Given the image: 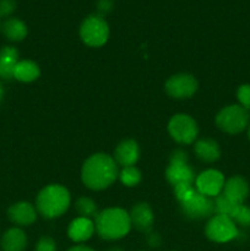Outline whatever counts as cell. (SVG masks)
Returning a JSON list of instances; mask_svg holds the SVG:
<instances>
[{
    "mask_svg": "<svg viewBox=\"0 0 250 251\" xmlns=\"http://www.w3.org/2000/svg\"><path fill=\"white\" fill-rule=\"evenodd\" d=\"M81 176L87 188L92 190H103L112 185L117 179V163L108 154L96 153L86 159Z\"/></svg>",
    "mask_w": 250,
    "mask_h": 251,
    "instance_id": "cell-1",
    "label": "cell"
},
{
    "mask_svg": "<svg viewBox=\"0 0 250 251\" xmlns=\"http://www.w3.org/2000/svg\"><path fill=\"white\" fill-rule=\"evenodd\" d=\"M130 227V216L123 208H107L96 216L95 228L100 237L105 240H117L125 237Z\"/></svg>",
    "mask_w": 250,
    "mask_h": 251,
    "instance_id": "cell-2",
    "label": "cell"
},
{
    "mask_svg": "<svg viewBox=\"0 0 250 251\" xmlns=\"http://www.w3.org/2000/svg\"><path fill=\"white\" fill-rule=\"evenodd\" d=\"M36 205L43 217H59L70 206V194L61 185H49L38 194Z\"/></svg>",
    "mask_w": 250,
    "mask_h": 251,
    "instance_id": "cell-3",
    "label": "cell"
},
{
    "mask_svg": "<svg viewBox=\"0 0 250 251\" xmlns=\"http://www.w3.org/2000/svg\"><path fill=\"white\" fill-rule=\"evenodd\" d=\"M250 115L248 109L240 104H232L223 108L216 117V124L228 134H239L249 124Z\"/></svg>",
    "mask_w": 250,
    "mask_h": 251,
    "instance_id": "cell-4",
    "label": "cell"
},
{
    "mask_svg": "<svg viewBox=\"0 0 250 251\" xmlns=\"http://www.w3.org/2000/svg\"><path fill=\"white\" fill-rule=\"evenodd\" d=\"M80 36L87 46L100 47L108 41L109 27L100 15H91L81 24Z\"/></svg>",
    "mask_w": 250,
    "mask_h": 251,
    "instance_id": "cell-5",
    "label": "cell"
},
{
    "mask_svg": "<svg viewBox=\"0 0 250 251\" xmlns=\"http://www.w3.org/2000/svg\"><path fill=\"white\" fill-rule=\"evenodd\" d=\"M206 237L216 243H227L238 237L235 223L225 215H216L208 221L205 228Z\"/></svg>",
    "mask_w": 250,
    "mask_h": 251,
    "instance_id": "cell-6",
    "label": "cell"
},
{
    "mask_svg": "<svg viewBox=\"0 0 250 251\" xmlns=\"http://www.w3.org/2000/svg\"><path fill=\"white\" fill-rule=\"evenodd\" d=\"M166 176L173 186L178 184H193L194 171L188 166V154L181 150L172 153L171 163L166 171Z\"/></svg>",
    "mask_w": 250,
    "mask_h": 251,
    "instance_id": "cell-7",
    "label": "cell"
},
{
    "mask_svg": "<svg viewBox=\"0 0 250 251\" xmlns=\"http://www.w3.org/2000/svg\"><path fill=\"white\" fill-rule=\"evenodd\" d=\"M168 131L176 142L189 145L196 139L199 129L193 118L186 114H176L169 120Z\"/></svg>",
    "mask_w": 250,
    "mask_h": 251,
    "instance_id": "cell-8",
    "label": "cell"
},
{
    "mask_svg": "<svg viewBox=\"0 0 250 251\" xmlns=\"http://www.w3.org/2000/svg\"><path fill=\"white\" fill-rule=\"evenodd\" d=\"M215 210L218 215H225L234 223L250 227V207L243 203H235L228 200L223 194L216 196Z\"/></svg>",
    "mask_w": 250,
    "mask_h": 251,
    "instance_id": "cell-9",
    "label": "cell"
},
{
    "mask_svg": "<svg viewBox=\"0 0 250 251\" xmlns=\"http://www.w3.org/2000/svg\"><path fill=\"white\" fill-rule=\"evenodd\" d=\"M180 205L184 215L188 216L189 218H194V220L210 217L215 211V203L207 196L199 193L198 190L188 201L180 202Z\"/></svg>",
    "mask_w": 250,
    "mask_h": 251,
    "instance_id": "cell-10",
    "label": "cell"
},
{
    "mask_svg": "<svg viewBox=\"0 0 250 251\" xmlns=\"http://www.w3.org/2000/svg\"><path fill=\"white\" fill-rule=\"evenodd\" d=\"M198 90V81L195 77L188 74H179L174 75L166 82V91L171 97L189 98Z\"/></svg>",
    "mask_w": 250,
    "mask_h": 251,
    "instance_id": "cell-11",
    "label": "cell"
},
{
    "mask_svg": "<svg viewBox=\"0 0 250 251\" xmlns=\"http://www.w3.org/2000/svg\"><path fill=\"white\" fill-rule=\"evenodd\" d=\"M195 183L199 193L211 198V196L220 195L225 181V176L221 172L216 171V169H207L196 178Z\"/></svg>",
    "mask_w": 250,
    "mask_h": 251,
    "instance_id": "cell-12",
    "label": "cell"
},
{
    "mask_svg": "<svg viewBox=\"0 0 250 251\" xmlns=\"http://www.w3.org/2000/svg\"><path fill=\"white\" fill-rule=\"evenodd\" d=\"M249 194V185L242 176H232L223 186V195L235 203H243Z\"/></svg>",
    "mask_w": 250,
    "mask_h": 251,
    "instance_id": "cell-13",
    "label": "cell"
},
{
    "mask_svg": "<svg viewBox=\"0 0 250 251\" xmlns=\"http://www.w3.org/2000/svg\"><path fill=\"white\" fill-rule=\"evenodd\" d=\"M7 217L12 223L19 226H29L36 221L37 213L28 202H16L7 210Z\"/></svg>",
    "mask_w": 250,
    "mask_h": 251,
    "instance_id": "cell-14",
    "label": "cell"
},
{
    "mask_svg": "<svg viewBox=\"0 0 250 251\" xmlns=\"http://www.w3.org/2000/svg\"><path fill=\"white\" fill-rule=\"evenodd\" d=\"M140 156L139 146L134 140L120 142L114 151V161L123 167L134 166Z\"/></svg>",
    "mask_w": 250,
    "mask_h": 251,
    "instance_id": "cell-15",
    "label": "cell"
},
{
    "mask_svg": "<svg viewBox=\"0 0 250 251\" xmlns=\"http://www.w3.org/2000/svg\"><path fill=\"white\" fill-rule=\"evenodd\" d=\"M95 229V225H93V222L90 218L78 217L70 223L68 234L73 242L82 243L92 237Z\"/></svg>",
    "mask_w": 250,
    "mask_h": 251,
    "instance_id": "cell-16",
    "label": "cell"
},
{
    "mask_svg": "<svg viewBox=\"0 0 250 251\" xmlns=\"http://www.w3.org/2000/svg\"><path fill=\"white\" fill-rule=\"evenodd\" d=\"M130 221L141 232H149L153 225V212L147 203H137L130 213Z\"/></svg>",
    "mask_w": 250,
    "mask_h": 251,
    "instance_id": "cell-17",
    "label": "cell"
},
{
    "mask_svg": "<svg viewBox=\"0 0 250 251\" xmlns=\"http://www.w3.org/2000/svg\"><path fill=\"white\" fill-rule=\"evenodd\" d=\"M19 51L14 47H2L0 49V77L9 80L14 77V70L19 63Z\"/></svg>",
    "mask_w": 250,
    "mask_h": 251,
    "instance_id": "cell-18",
    "label": "cell"
},
{
    "mask_svg": "<svg viewBox=\"0 0 250 251\" xmlns=\"http://www.w3.org/2000/svg\"><path fill=\"white\" fill-rule=\"evenodd\" d=\"M27 247V237L20 228H10L1 238V248L4 251H25Z\"/></svg>",
    "mask_w": 250,
    "mask_h": 251,
    "instance_id": "cell-19",
    "label": "cell"
},
{
    "mask_svg": "<svg viewBox=\"0 0 250 251\" xmlns=\"http://www.w3.org/2000/svg\"><path fill=\"white\" fill-rule=\"evenodd\" d=\"M1 31L6 38L12 42L22 41L27 36V26L25 22L15 17L5 20L1 25Z\"/></svg>",
    "mask_w": 250,
    "mask_h": 251,
    "instance_id": "cell-20",
    "label": "cell"
},
{
    "mask_svg": "<svg viewBox=\"0 0 250 251\" xmlns=\"http://www.w3.org/2000/svg\"><path fill=\"white\" fill-rule=\"evenodd\" d=\"M195 153L201 161L215 162L220 158V147L216 141L211 139H202L196 142Z\"/></svg>",
    "mask_w": 250,
    "mask_h": 251,
    "instance_id": "cell-21",
    "label": "cell"
},
{
    "mask_svg": "<svg viewBox=\"0 0 250 251\" xmlns=\"http://www.w3.org/2000/svg\"><path fill=\"white\" fill-rule=\"evenodd\" d=\"M41 74L38 65L31 60H22L19 61L15 66L14 78L21 82H32L37 80Z\"/></svg>",
    "mask_w": 250,
    "mask_h": 251,
    "instance_id": "cell-22",
    "label": "cell"
},
{
    "mask_svg": "<svg viewBox=\"0 0 250 251\" xmlns=\"http://www.w3.org/2000/svg\"><path fill=\"white\" fill-rule=\"evenodd\" d=\"M76 211L78 212V215L81 217L85 218H91V217H96L98 215L97 213V206L96 203L93 202L91 199L87 198H81L76 201Z\"/></svg>",
    "mask_w": 250,
    "mask_h": 251,
    "instance_id": "cell-23",
    "label": "cell"
},
{
    "mask_svg": "<svg viewBox=\"0 0 250 251\" xmlns=\"http://www.w3.org/2000/svg\"><path fill=\"white\" fill-rule=\"evenodd\" d=\"M119 176L122 183L126 186H135L141 180V173L134 166L124 167V169H123Z\"/></svg>",
    "mask_w": 250,
    "mask_h": 251,
    "instance_id": "cell-24",
    "label": "cell"
},
{
    "mask_svg": "<svg viewBox=\"0 0 250 251\" xmlns=\"http://www.w3.org/2000/svg\"><path fill=\"white\" fill-rule=\"evenodd\" d=\"M195 191L196 190L193 188V184L181 183L174 186V194H175L176 199H178L180 202H185V201H188L189 199L195 194Z\"/></svg>",
    "mask_w": 250,
    "mask_h": 251,
    "instance_id": "cell-25",
    "label": "cell"
},
{
    "mask_svg": "<svg viewBox=\"0 0 250 251\" xmlns=\"http://www.w3.org/2000/svg\"><path fill=\"white\" fill-rule=\"evenodd\" d=\"M238 100L245 109H250V85H242L237 92Z\"/></svg>",
    "mask_w": 250,
    "mask_h": 251,
    "instance_id": "cell-26",
    "label": "cell"
},
{
    "mask_svg": "<svg viewBox=\"0 0 250 251\" xmlns=\"http://www.w3.org/2000/svg\"><path fill=\"white\" fill-rule=\"evenodd\" d=\"M36 251H56L55 242L49 237L41 238L36 245Z\"/></svg>",
    "mask_w": 250,
    "mask_h": 251,
    "instance_id": "cell-27",
    "label": "cell"
},
{
    "mask_svg": "<svg viewBox=\"0 0 250 251\" xmlns=\"http://www.w3.org/2000/svg\"><path fill=\"white\" fill-rule=\"evenodd\" d=\"M16 9L15 0H0V17H7Z\"/></svg>",
    "mask_w": 250,
    "mask_h": 251,
    "instance_id": "cell-28",
    "label": "cell"
},
{
    "mask_svg": "<svg viewBox=\"0 0 250 251\" xmlns=\"http://www.w3.org/2000/svg\"><path fill=\"white\" fill-rule=\"evenodd\" d=\"M97 9L100 15L108 14L113 9V0H98Z\"/></svg>",
    "mask_w": 250,
    "mask_h": 251,
    "instance_id": "cell-29",
    "label": "cell"
},
{
    "mask_svg": "<svg viewBox=\"0 0 250 251\" xmlns=\"http://www.w3.org/2000/svg\"><path fill=\"white\" fill-rule=\"evenodd\" d=\"M68 251H95L93 249L88 247H83V245H77V247H74L71 249H69Z\"/></svg>",
    "mask_w": 250,
    "mask_h": 251,
    "instance_id": "cell-30",
    "label": "cell"
},
{
    "mask_svg": "<svg viewBox=\"0 0 250 251\" xmlns=\"http://www.w3.org/2000/svg\"><path fill=\"white\" fill-rule=\"evenodd\" d=\"M149 242H150V244L152 245V247H157V245H158V243H159L158 235H157V234H152L151 235V239H150Z\"/></svg>",
    "mask_w": 250,
    "mask_h": 251,
    "instance_id": "cell-31",
    "label": "cell"
},
{
    "mask_svg": "<svg viewBox=\"0 0 250 251\" xmlns=\"http://www.w3.org/2000/svg\"><path fill=\"white\" fill-rule=\"evenodd\" d=\"M2 96H4V90H2L1 85H0V102L2 100Z\"/></svg>",
    "mask_w": 250,
    "mask_h": 251,
    "instance_id": "cell-32",
    "label": "cell"
},
{
    "mask_svg": "<svg viewBox=\"0 0 250 251\" xmlns=\"http://www.w3.org/2000/svg\"><path fill=\"white\" fill-rule=\"evenodd\" d=\"M108 251H123V250L119 249V248H112V249L108 250Z\"/></svg>",
    "mask_w": 250,
    "mask_h": 251,
    "instance_id": "cell-33",
    "label": "cell"
},
{
    "mask_svg": "<svg viewBox=\"0 0 250 251\" xmlns=\"http://www.w3.org/2000/svg\"><path fill=\"white\" fill-rule=\"evenodd\" d=\"M248 135H249V140H250V126H249V131H248Z\"/></svg>",
    "mask_w": 250,
    "mask_h": 251,
    "instance_id": "cell-34",
    "label": "cell"
},
{
    "mask_svg": "<svg viewBox=\"0 0 250 251\" xmlns=\"http://www.w3.org/2000/svg\"><path fill=\"white\" fill-rule=\"evenodd\" d=\"M0 28H1V26H0Z\"/></svg>",
    "mask_w": 250,
    "mask_h": 251,
    "instance_id": "cell-35",
    "label": "cell"
}]
</instances>
